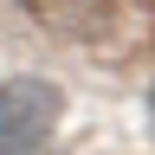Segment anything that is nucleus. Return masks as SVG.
<instances>
[{
  "label": "nucleus",
  "instance_id": "f257e3e1",
  "mask_svg": "<svg viewBox=\"0 0 155 155\" xmlns=\"http://www.w3.org/2000/svg\"><path fill=\"white\" fill-rule=\"evenodd\" d=\"M58 116H65V97L52 78H0V155H39Z\"/></svg>",
  "mask_w": 155,
  "mask_h": 155
}]
</instances>
